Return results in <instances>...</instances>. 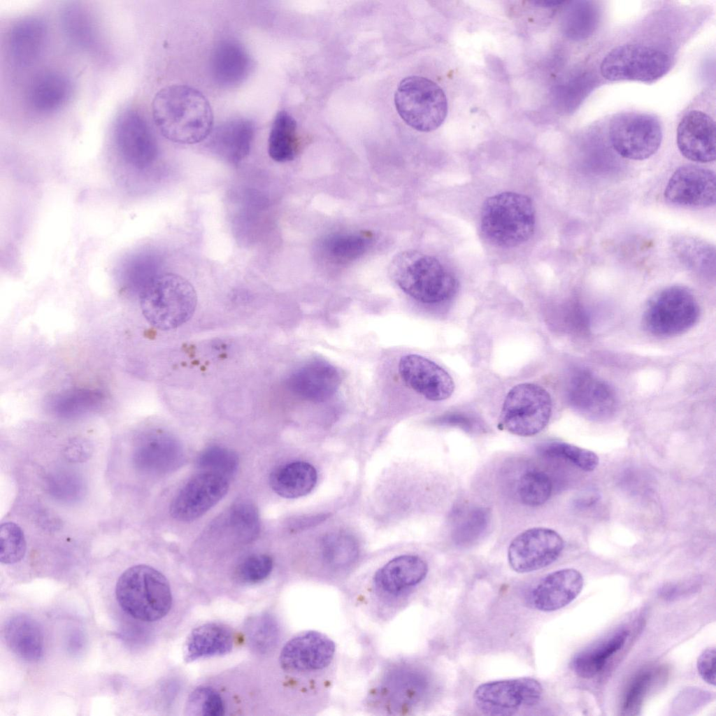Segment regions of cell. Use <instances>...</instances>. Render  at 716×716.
Wrapping results in <instances>:
<instances>
[{
  "label": "cell",
  "mask_w": 716,
  "mask_h": 716,
  "mask_svg": "<svg viewBox=\"0 0 716 716\" xmlns=\"http://www.w3.org/2000/svg\"><path fill=\"white\" fill-rule=\"evenodd\" d=\"M700 308L694 294L687 288L674 285L657 292L643 312L645 329L652 334L668 337L681 334L697 322Z\"/></svg>",
  "instance_id": "8"
},
{
  "label": "cell",
  "mask_w": 716,
  "mask_h": 716,
  "mask_svg": "<svg viewBox=\"0 0 716 716\" xmlns=\"http://www.w3.org/2000/svg\"><path fill=\"white\" fill-rule=\"evenodd\" d=\"M584 585L582 575L574 568H563L543 577L533 588L529 600L534 608L543 612L561 609L571 603Z\"/></svg>",
  "instance_id": "24"
},
{
  "label": "cell",
  "mask_w": 716,
  "mask_h": 716,
  "mask_svg": "<svg viewBox=\"0 0 716 716\" xmlns=\"http://www.w3.org/2000/svg\"><path fill=\"white\" fill-rule=\"evenodd\" d=\"M234 637L231 631L224 625L208 623L194 629L189 634L185 647L187 661L221 655L232 648Z\"/></svg>",
  "instance_id": "31"
},
{
  "label": "cell",
  "mask_w": 716,
  "mask_h": 716,
  "mask_svg": "<svg viewBox=\"0 0 716 716\" xmlns=\"http://www.w3.org/2000/svg\"><path fill=\"white\" fill-rule=\"evenodd\" d=\"M394 104L401 119L410 127L429 132L445 121L448 99L443 89L429 78L411 76L399 83Z\"/></svg>",
  "instance_id": "6"
},
{
  "label": "cell",
  "mask_w": 716,
  "mask_h": 716,
  "mask_svg": "<svg viewBox=\"0 0 716 716\" xmlns=\"http://www.w3.org/2000/svg\"><path fill=\"white\" fill-rule=\"evenodd\" d=\"M552 410V399L546 389L534 383H520L506 396L499 425L513 434L531 436L547 426Z\"/></svg>",
  "instance_id": "9"
},
{
  "label": "cell",
  "mask_w": 716,
  "mask_h": 716,
  "mask_svg": "<svg viewBox=\"0 0 716 716\" xmlns=\"http://www.w3.org/2000/svg\"><path fill=\"white\" fill-rule=\"evenodd\" d=\"M629 635L628 629H620L601 643L578 653L571 662L575 673L582 678L596 675L608 659L622 648Z\"/></svg>",
  "instance_id": "33"
},
{
  "label": "cell",
  "mask_w": 716,
  "mask_h": 716,
  "mask_svg": "<svg viewBox=\"0 0 716 716\" xmlns=\"http://www.w3.org/2000/svg\"><path fill=\"white\" fill-rule=\"evenodd\" d=\"M297 124L287 111H279L273 122L268 138V153L277 162L293 160L299 150Z\"/></svg>",
  "instance_id": "34"
},
{
  "label": "cell",
  "mask_w": 716,
  "mask_h": 716,
  "mask_svg": "<svg viewBox=\"0 0 716 716\" xmlns=\"http://www.w3.org/2000/svg\"><path fill=\"white\" fill-rule=\"evenodd\" d=\"M427 573V564L420 557H396L375 572L369 585V596L380 610H395L425 579Z\"/></svg>",
  "instance_id": "10"
},
{
  "label": "cell",
  "mask_w": 716,
  "mask_h": 716,
  "mask_svg": "<svg viewBox=\"0 0 716 716\" xmlns=\"http://www.w3.org/2000/svg\"><path fill=\"white\" fill-rule=\"evenodd\" d=\"M715 647L704 650L697 659V669L701 678L713 686L715 685Z\"/></svg>",
  "instance_id": "52"
},
{
  "label": "cell",
  "mask_w": 716,
  "mask_h": 716,
  "mask_svg": "<svg viewBox=\"0 0 716 716\" xmlns=\"http://www.w3.org/2000/svg\"><path fill=\"white\" fill-rule=\"evenodd\" d=\"M399 372L408 387L429 401L447 399L454 392V383L450 375L421 355L403 356L399 362Z\"/></svg>",
  "instance_id": "20"
},
{
  "label": "cell",
  "mask_w": 716,
  "mask_h": 716,
  "mask_svg": "<svg viewBox=\"0 0 716 716\" xmlns=\"http://www.w3.org/2000/svg\"><path fill=\"white\" fill-rule=\"evenodd\" d=\"M341 382L338 370L321 359L308 361L289 376L287 385L296 396L313 403L329 400Z\"/></svg>",
  "instance_id": "21"
},
{
  "label": "cell",
  "mask_w": 716,
  "mask_h": 716,
  "mask_svg": "<svg viewBox=\"0 0 716 716\" xmlns=\"http://www.w3.org/2000/svg\"><path fill=\"white\" fill-rule=\"evenodd\" d=\"M371 238L366 232L333 235L324 241V250L333 260L345 263L361 256L368 249Z\"/></svg>",
  "instance_id": "38"
},
{
  "label": "cell",
  "mask_w": 716,
  "mask_h": 716,
  "mask_svg": "<svg viewBox=\"0 0 716 716\" xmlns=\"http://www.w3.org/2000/svg\"><path fill=\"white\" fill-rule=\"evenodd\" d=\"M674 250L689 268L697 272L715 268V250L704 241L693 237H680L674 243Z\"/></svg>",
  "instance_id": "37"
},
{
  "label": "cell",
  "mask_w": 716,
  "mask_h": 716,
  "mask_svg": "<svg viewBox=\"0 0 716 716\" xmlns=\"http://www.w3.org/2000/svg\"><path fill=\"white\" fill-rule=\"evenodd\" d=\"M23 531L14 522H5L0 527V561L5 564L20 561L26 552Z\"/></svg>",
  "instance_id": "44"
},
{
  "label": "cell",
  "mask_w": 716,
  "mask_h": 716,
  "mask_svg": "<svg viewBox=\"0 0 716 716\" xmlns=\"http://www.w3.org/2000/svg\"><path fill=\"white\" fill-rule=\"evenodd\" d=\"M197 464L203 472H210L229 478L236 471L238 459L227 448L213 445L206 448L199 456Z\"/></svg>",
  "instance_id": "43"
},
{
  "label": "cell",
  "mask_w": 716,
  "mask_h": 716,
  "mask_svg": "<svg viewBox=\"0 0 716 716\" xmlns=\"http://www.w3.org/2000/svg\"><path fill=\"white\" fill-rule=\"evenodd\" d=\"M210 69L217 85L233 87L248 78L252 69V59L238 42L224 40L215 45L212 52Z\"/></svg>",
  "instance_id": "25"
},
{
  "label": "cell",
  "mask_w": 716,
  "mask_h": 716,
  "mask_svg": "<svg viewBox=\"0 0 716 716\" xmlns=\"http://www.w3.org/2000/svg\"><path fill=\"white\" fill-rule=\"evenodd\" d=\"M599 18V10L592 2H574L564 16V31L571 39H585L596 29Z\"/></svg>",
  "instance_id": "35"
},
{
  "label": "cell",
  "mask_w": 716,
  "mask_h": 716,
  "mask_svg": "<svg viewBox=\"0 0 716 716\" xmlns=\"http://www.w3.org/2000/svg\"><path fill=\"white\" fill-rule=\"evenodd\" d=\"M7 645L19 657L27 661L41 659L44 637L38 623L30 616L19 614L10 617L4 626Z\"/></svg>",
  "instance_id": "29"
},
{
  "label": "cell",
  "mask_w": 716,
  "mask_h": 716,
  "mask_svg": "<svg viewBox=\"0 0 716 716\" xmlns=\"http://www.w3.org/2000/svg\"><path fill=\"white\" fill-rule=\"evenodd\" d=\"M536 223L531 199L517 192H505L487 198L480 213L485 238L495 245L511 248L532 236Z\"/></svg>",
  "instance_id": "4"
},
{
  "label": "cell",
  "mask_w": 716,
  "mask_h": 716,
  "mask_svg": "<svg viewBox=\"0 0 716 716\" xmlns=\"http://www.w3.org/2000/svg\"><path fill=\"white\" fill-rule=\"evenodd\" d=\"M608 136L619 155L629 159L643 160L659 150L662 129L659 120L652 115L622 113L610 121Z\"/></svg>",
  "instance_id": "12"
},
{
  "label": "cell",
  "mask_w": 716,
  "mask_h": 716,
  "mask_svg": "<svg viewBox=\"0 0 716 716\" xmlns=\"http://www.w3.org/2000/svg\"><path fill=\"white\" fill-rule=\"evenodd\" d=\"M489 517V510L483 507H475L463 513L454 529L455 543L467 546L475 542L487 528Z\"/></svg>",
  "instance_id": "41"
},
{
  "label": "cell",
  "mask_w": 716,
  "mask_h": 716,
  "mask_svg": "<svg viewBox=\"0 0 716 716\" xmlns=\"http://www.w3.org/2000/svg\"><path fill=\"white\" fill-rule=\"evenodd\" d=\"M139 299L145 320L163 331L176 329L187 322L197 304V295L192 284L171 273L150 279L142 288Z\"/></svg>",
  "instance_id": "3"
},
{
  "label": "cell",
  "mask_w": 716,
  "mask_h": 716,
  "mask_svg": "<svg viewBox=\"0 0 716 716\" xmlns=\"http://www.w3.org/2000/svg\"><path fill=\"white\" fill-rule=\"evenodd\" d=\"M542 694L543 687L537 680L519 678L483 683L475 690L473 700L486 715L510 716L538 703Z\"/></svg>",
  "instance_id": "13"
},
{
  "label": "cell",
  "mask_w": 716,
  "mask_h": 716,
  "mask_svg": "<svg viewBox=\"0 0 716 716\" xmlns=\"http://www.w3.org/2000/svg\"><path fill=\"white\" fill-rule=\"evenodd\" d=\"M84 645V636L83 633L78 631H73L69 636L68 638V647L72 652H77L83 648Z\"/></svg>",
  "instance_id": "55"
},
{
  "label": "cell",
  "mask_w": 716,
  "mask_h": 716,
  "mask_svg": "<svg viewBox=\"0 0 716 716\" xmlns=\"http://www.w3.org/2000/svg\"><path fill=\"white\" fill-rule=\"evenodd\" d=\"M228 489V478L202 471L190 479L174 497L170 513L178 521H193L216 505Z\"/></svg>",
  "instance_id": "16"
},
{
  "label": "cell",
  "mask_w": 716,
  "mask_h": 716,
  "mask_svg": "<svg viewBox=\"0 0 716 716\" xmlns=\"http://www.w3.org/2000/svg\"><path fill=\"white\" fill-rule=\"evenodd\" d=\"M48 489L56 499L72 501L82 496L83 485L77 475L61 472L49 478Z\"/></svg>",
  "instance_id": "47"
},
{
  "label": "cell",
  "mask_w": 716,
  "mask_h": 716,
  "mask_svg": "<svg viewBox=\"0 0 716 716\" xmlns=\"http://www.w3.org/2000/svg\"><path fill=\"white\" fill-rule=\"evenodd\" d=\"M65 28L78 43L87 44L92 41V27L85 13L77 7L68 8L64 15Z\"/></svg>",
  "instance_id": "49"
},
{
  "label": "cell",
  "mask_w": 716,
  "mask_h": 716,
  "mask_svg": "<svg viewBox=\"0 0 716 716\" xmlns=\"http://www.w3.org/2000/svg\"><path fill=\"white\" fill-rule=\"evenodd\" d=\"M429 689L425 674L415 665L398 663L387 669L373 688L371 703L386 715L409 714L420 704Z\"/></svg>",
  "instance_id": "7"
},
{
  "label": "cell",
  "mask_w": 716,
  "mask_h": 716,
  "mask_svg": "<svg viewBox=\"0 0 716 716\" xmlns=\"http://www.w3.org/2000/svg\"><path fill=\"white\" fill-rule=\"evenodd\" d=\"M715 194V173L691 164L677 169L664 190V198L668 203L696 209L714 206Z\"/></svg>",
  "instance_id": "17"
},
{
  "label": "cell",
  "mask_w": 716,
  "mask_h": 716,
  "mask_svg": "<svg viewBox=\"0 0 716 716\" xmlns=\"http://www.w3.org/2000/svg\"><path fill=\"white\" fill-rule=\"evenodd\" d=\"M106 400V395L99 389L76 388L54 394L47 406L53 414L71 418L99 410Z\"/></svg>",
  "instance_id": "32"
},
{
  "label": "cell",
  "mask_w": 716,
  "mask_h": 716,
  "mask_svg": "<svg viewBox=\"0 0 716 716\" xmlns=\"http://www.w3.org/2000/svg\"><path fill=\"white\" fill-rule=\"evenodd\" d=\"M564 547L563 538L554 530L534 527L520 533L511 541L508 561L515 571L530 573L552 564Z\"/></svg>",
  "instance_id": "15"
},
{
  "label": "cell",
  "mask_w": 716,
  "mask_h": 716,
  "mask_svg": "<svg viewBox=\"0 0 716 716\" xmlns=\"http://www.w3.org/2000/svg\"><path fill=\"white\" fill-rule=\"evenodd\" d=\"M73 83L65 74L48 71L37 75L28 90V101L40 113H51L65 106L73 94Z\"/></svg>",
  "instance_id": "28"
},
{
  "label": "cell",
  "mask_w": 716,
  "mask_h": 716,
  "mask_svg": "<svg viewBox=\"0 0 716 716\" xmlns=\"http://www.w3.org/2000/svg\"><path fill=\"white\" fill-rule=\"evenodd\" d=\"M436 422L447 426L458 427L466 431L472 432L479 428L477 419L463 413H450L436 419Z\"/></svg>",
  "instance_id": "53"
},
{
  "label": "cell",
  "mask_w": 716,
  "mask_h": 716,
  "mask_svg": "<svg viewBox=\"0 0 716 716\" xmlns=\"http://www.w3.org/2000/svg\"><path fill=\"white\" fill-rule=\"evenodd\" d=\"M357 553L353 539L346 535L335 534L324 540V558L334 568H342L349 564L354 560Z\"/></svg>",
  "instance_id": "45"
},
{
  "label": "cell",
  "mask_w": 716,
  "mask_h": 716,
  "mask_svg": "<svg viewBox=\"0 0 716 716\" xmlns=\"http://www.w3.org/2000/svg\"><path fill=\"white\" fill-rule=\"evenodd\" d=\"M228 524L237 541L250 543L257 537L260 530L257 508L248 500L237 501L229 510Z\"/></svg>",
  "instance_id": "36"
},
{
  "label": "cell",
  "mask_w": 716,
  "mask_h": 716,
  "mask_svg": "<svg viewBox=\"0 0 716 716\" xmlns=\"http://www.w3.org/2000/svg\"><path fill=\"white\" fill-rule=\"evenodd\" d=\"M252 626L250 638L258 649H266L274 643L277 637V628L269 617L258 619Z\"/></svg>",
  "instance_id": "51"
},
{
  "label": "cell",
  "mask_w": 716,
  "mask_h": 716,
  "mask_svg": "<svg viewBox=\"0 0 716 716\" xmlns=\"http://www.w3.org/2000/svg\"><path fill=\"white\" fill-rule=\"evenodd\" d=\"M252 121L239 118L227 121L213 129L210 146L220 156L237 164L249 154L255 136Z\"/></svg>",
  "instance_id": "27"
},
{
  "label": "cell",
  "mask_w": 716,
  "mask_h": 716,
  "mask_svg": "<svg viewBox=\"0 0 716 716\" xmlns=\"http://www.w3.org/2000/svg\"><path fill=\"white\" fill-rule=\"evenodd\" d=\"M182 451L176 438L161 429L143 434L136 445L132 461L135 468L145 473H166L181 461Z\"/></svg>",
  "instance_id": "23"
},
{
  "label": "cell",
  "mask_w": 716,
  "mask_h": 716,
  "mask_svg": "<svg viewBox=\"0 0 716 716\" xmlns=\"http://www.w3.org/2000/svg\"><path fill=\"white\" fill-rule=\"evenodd\" d=\"M652 673L645 671L633 680L624 694L622 710L623 714L631 715L638 710L652 682Z\"/></svg>",
  "instance_id": "50"
},
{
  "label": "cell",
  "mask_w": 716,
  "mask_h": 716,
  "mask_svg": "<svg viewBox=\"0 0 716 716\" xmlns=\"http://www.w3.org/2000/svg\"><path fill=\"white\" fill-rule=\"evenodd\" d=\"M552 490V484L548 475L537 468L524 471L520 475L517 485L520 501L529 506H538L545 503L550 497Z\"/></svg>",
  "instance_id": "39"
},
{
  "label": "cell",
  "mask_w": 716,
  "mask_h": 716,
  "mask_svg": "<svg viewBox=\"0 0 716 716\" xmlns=\"http://www.w3.org/2000/svg\"><path fill=\"white\" fill-rule=\"evenodd\" d=\"M92 449L90 444L82 439L71 441L64 449L66 457L73 461H83L91 454Z\"/></svg>",
  "instance_id": "54"
},
{
  "label": "cell",
  "mask_w": 716,
  "mask_h": 716,
  "mask_svg": "<svg viewBox=\"0 0 716 716\" xmlns=\"http://www.w3.org/2000/svg\"><path fill=\"white\" fill-rule=\"evenodd\" d=\"M335 652V644L329 637L316 631H306L285 643L279 662L283 671L292 675L327 676Z\"/></svg>",
  "instance_id": "14"
},
{
  "label": "cell",
  "mask_w": 716,
  "mask_h": 716,
  "mask_svg": "<svg viewBox=\"0 0 716 716\" xmlns=\"http://www.w3.org/2000/svg\"><path fill=\"white\" fill-rule=\"evenodd\" d=\"M596 80L589 72L578 73L556 89L555 96L557 106L564 112L575 110L592 92Z\"/></svg>",
  "instance_id": "40"
},
{
  "label": "cell",
  "mask_w": 716,
  "mask_h": 716,
  "mask_svg": "<svg viewBox=\"0 0 716 716\" xmlns=\"http://www.w3.org/2000/svg\"><path fill=\"white\" fill-rule=\"evenodd\" d=\"M317 474L310 464L295 461L276 468L269 478L270 485L278 495L296 499L309 494L315 487Z\"/></svg>",
  "instance_id": "30"
},
{
  "label": "cell",
  "mask_w": 716,
  "mask_h": 716,
  "mask_svg": "<svg viewBox=\"0 0 716 716\" xmlns=\"http://www.w3.org/2000/svg\"><path fill=\"white\" fill-rule=\"evenodd\" d=\"M671 59L664 51L639 45L626 44L615 48L602 60V76L611 81L633 80L652 83L670 69Z\"/></svg>",
  "instance_id": "11"
},
{
  "label": "cell",
  "mask_w": 716,
  "mask_h": 716,
  "mask_svg": "<svg viewBox=\"0 0 716 716\" xmlns=\"http://www.w3.org/2000/svg\"><path fill=\"white\" fill-rule=\"evenodd\" d=\"M115 141L124 159L142 169L150 164L157 155L155 136L144 117L134 109H127L117 118Z\"/></svg>",
  "instance_id": "18"
},
{
  "label": "cell",
  "mask_w": 716,
  "mask_h": 716,
  "mask_svg": "<svg viewBox=\"0 0 716 716\" xmlns=\"http://www.w3.org/2000/svg\"><path fill=\"white\" fill-rule=\"evenodd\" d=\"M188 705L189 710H198L202 715L220 716L224 713V703L221 696L208 687H200L194 690Z\"/></svg>",
  "instance_id": "46"
},
{
  "label": "cell",
  "mask_w": 716,
  "mask_h": 716,
  "mask_svg": "<svg viewBox=\"0 0 716 716\" xmlns=\"http://www.w3.org/2000/svg\"><path fill=\"white\" fill-rule=\"evenodd\" d=\"M715 122L706 113L692 110L681 119L677 128L676 141L680 153L699 163L715 159Z\"/></svg>",
  "instance_id": "22"
},
{
  "label": "cell",
  "mask_w": 716,
  "mask_h": 716,
  "mask_svg": "<svg viewBox=\"0 0 716 716\" xmlns=\"http://www.w3.org/2000/svg\"><path fill=\"white\" fill-rule=\"evenodd\" d=\"M273 568L272 558L264 554H254L246 558L238 567L237 575L245 583L259 582L271 573Z\"/></svg>",
  "instance_id": "48"
},
{
  "label": "cell",
  "mask_w": 716,
  "mask_h": 716,
  "mask_svg": "<svg viewBox=\"0 0 716 716\" xmlns=\"http://www.w3.org/2000/svg\"><path fill=\"white\" fill-rule=\"evenodd\" d=\"M48 34L45 22L36 16L25 17L12 27L9 34V50L18 66H29L42 54Z\"/></svg>",
  "instance_id": "26"
},
{
  "label": "cell",
  "mask_w": 716,
  "mask_h": 716,
  "mask_svg": "<svg viewBox=\"0 0 716 716\" xmlns=\"http://www.w3.org/2000/svg\"><path fill=\"white\" fill-rule=\"evenodd\" d=\"M389 273L405 293L423 303L448 301L458 288L454 275L437 259L417 251L396 255L390 264Z\"/></svg>",
  "instance_id": "2"
},
{
  "label": "cell",
  "mask_w": 716,
  "mask_h": 716,
  "mask_svg": "<svg viewBox=\"0 0 716 716\" xmlns=\"http://www.w3.org/2000/svg\"><path fill=\"white\" fill-rule=\"evenodd\" d=\"M564 3H565V1H534V4L540 5V6H548V7L560 6V5L563 4Z\"/></svg>",
  "instance_id": "56"
},
{
  "label": "cell",
  "mask_w": 716,
  "mask_h": 716,
  "mask_svg": "<svg viewBox=\"0 0 716 716\" xmlns=\"http://www.w3.org/2000/svg\"><path fill=\"white\" fill-rule=\"evenodd\" d=\"M538 450L548 457L566 459L585 471H593L599 464V459L596 453L567 443H547L541 445Z\"/></svg>",
  "instance_id": "42"
},
{
  "label": "cell",
  "mask_w": 716,
  "mask_h": 716,
  "mask_svg": "<svg viewBox=\"0 0 716 716\" xmlns=\"http://www.w3.org/2000/svg\"><path fill=\"white\" fill-rule=\"evenodd\" d=\"M153 120L161 134L179 144H195L207 138L213 127V114L206 96L185 85L161 89L152 103Z\"/></svg>",
  "instance_id": "1"
},
{
  "label": "cell",
  "mask_w": 716,
  "mask_h": 716,
  "mask_svg": "<svg viewBox=\"0 0 716 716\" xmlns=\"http://www.w3.org/2000/svg\"><path fill=\"white\" fill-rule=\"evenodd\" d=\"M115 597L126 613L143 622L163 618L173 600L166 577L145 564L133 566L122 573L116 583Z\"/></svg>",
  "instance_id": "5"
},
{
  "label": "cell",
  "mask_w": 716,
  "mask_h": 716,
  "mask_svg": "<svg viewBox=\"0 0 716 716\" xmlns=\"http://www.w3.org/2000/svg\"><path fill=\"white\" fill-rule=\"evenodd\" d=\"M567 396L575 410L596 419L610 417L618 406L613 389L586 368H577L572 373L568 384Z\"/></svg>",
  "instance_id": "19"
}]
</instances>
